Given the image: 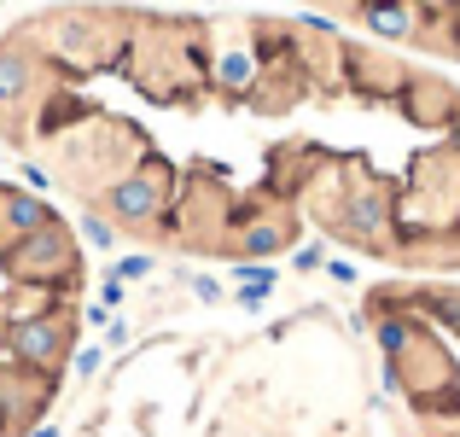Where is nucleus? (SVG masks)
<instances>
[{
  "instance_id": "obj_2",
  "label": "nucleus",
  "mask_w": 460,
  "mask_h": 437,
  "mask_svg": "<svg viewBox=\"0 0 460 437\" xmlns=\"http://www.w3.org/2000/svg\"><path fill=\"white\" fill-rule=\"evenodd\" d=\"M82 257L70 222L0 181V437H30L58 403L82 333Z\"/></svg>"
},
{
  "instance_id": "obj_3",
  "label": "nucleus",
  "mask_w": 460,
  "mask_h": 437,
  "mask_svg": "<svg viewBox=\"0 0 460 437\" xmlns=\"http://www.w3.org/2000/svg\"><path fill=\"white\" fill-rule=\"evenodd\" d=\"M292 6L391 53L460 65V0H292Z\"/></svg>"
},
{
  "instance_id": "obj_1",
  "label": "nucleus",
  "mask_w": 460,
  "mask_h": 437,
  "mask_svg": "<svg viewBox=\"0 0 460 437\" xmlns=\"http://www.w3.org/2000/svg\"><path fill=\"white\" fill-rule=\"evenodd\" d=\"M0 140L93 239L460 274V82L309 12L41 6L0 35Z\"/></svg>"
}]
</instances>
